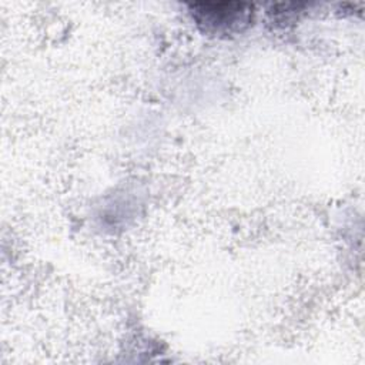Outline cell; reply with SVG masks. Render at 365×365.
<instances>
[{
    "label": "cell",
    "instance_id": "obj_1",
    "mask_svg": "<svg viewBox=\"0 0 365 365\" xmlns=\"http://www.w3.org/2000/svg\"><path fill=\"white\" fill-rule=\"evenodd\" d=\"M191 7L200 24L221 31L237 27L238 23H247L250 6L244 3H195Z\"/></svg>",
    "mask_w": 365,
    "mask_h": 365
}]
</instances>
